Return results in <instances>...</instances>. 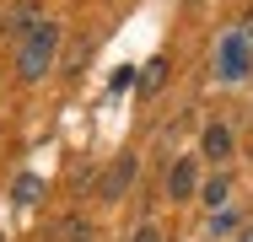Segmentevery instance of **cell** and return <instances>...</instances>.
<instances>
[{"label": "cell", "instance_id": "obj_12", "mask_svg": "<svg viewBox=\"0 0 253 242\" xmlns=\"http://www.w3.org/2000/svg\"><path fill=\"white\" fill-rule=\"evenodd\" d=\"M129 242H162V232H156V226H140V232H135Z\"/></svg>", "mask_w": 253, "mask_h": 242}, {"label": "cell", "instance_id": "obj_7", "mask_svg": "<svg viewBox=\"0 0 253 242\" xmlns=\"http://www.w3.org/2000/svg\"><path fill=\"white\" fill-rule=\"evenodd\" d=\"M38 194H43V178H38V172H22V178L11 183V199H16V204H38Z\"/></svg>", "mask_w": 253, "mask_h": 242}, {"label": "cell", "instance_id": "obj_2", "mask_svg": "<svg viewBox=\"0 0 253 242\" xmlns=\"http://www.w3.org/2000/svg\"><path fill=\"white\" fill-rule=\"evenodd\" d=\"M248 38H226L221 43V81H243L248 76Z\"/></svg>", "mask_w": 253, "mask_h": 242}, {"label": "cell", "instance_id": "obj_8", "mask_svg": "<svg viewBox=\"0 0 253 242\" xmlns=\"http://www.w3.org/2000/svg\"><path fill=\"white\" fill-rule=\"evenodd\" d=\"M86 54H92V48H86V38H76V43L65 48V59H59V70H65V76H70V81H76V76H81V70H86Z\"/></svg>", "mask_w": 253, "mask_h": 242}, {"label": "cell", "instance_id": "obj_1", "mask_svg": "<svg viewBox=\"0 0 253 242\" xmlns=\"http://www.w3.org/2000/svg\"><path fill=\"white\" fill-rule=\"evenodd\" d=\"M54 48H59V27H54V22H38V27L16 43L22 81H43V70H54Z\"/></svg>", "mask_w": 253, "mask_h": 242}, {"label": "cell", "instance_id": "obj_3", "mask_svg": "<svg viewBox=\"0 0 253 242\" xmlns=\"http://www.w3.org/2000/svg\"><path fill=\"white\" fill-rule=\"evenodd\" d=\"M38 22H43V16H38V5H33V0H22V5H16V11H11V16H5V22H0V33H5V38H16V43H22V38H27V33H33V27H38Z\"/></svg>", "mask_w": 253, "mask_h": 242}, {"label": "cell", "instance_id": "obj_5", "mask_svg": "<svg viewBox=\"0 0 253 242\" xmlns=\"http://www.w3.org/2000/svg\"><path fill=\"white\" fill-rule=\"evenodd\" d=\"M54 242H92V221L86 215H65L54 226Z\"/></svg>", "mask_w": 253, "mask_h": 242}, {"label": "cell", "instance_id": "obj_6", "mask_svg": "<svg viewBox=\"0 0 253 242\" xmlns=\"http://www.w3.org/2000/svg\"><path fill=\"white\" fill-rule=\"evenodd\" d=\"M129 178H135V161L124 156V161H119V167H113V172L102 178V199H119V194H124V183H129Z\"/></svg>", "mask_w": 253, "mask_h": 242}, {"label": "cell", "instance_id": "obj_9", "mask_svg": "<svg viewBox=\"0 0 253 242\" xmlns=\"http://www.w3.org/2000/svg\"><path fill=\"white\" fill-rule=\"evenodd\" d=\"M200 151H205V156H215V161H221V156L232 151V135H226L221 124H210V129H205V140H200Z\"/></svg>", "mask_w": 253, "mask_h": 242}, {"label": "cell", "instance_id": "obj_10", "mask_svg": "<svg viewBox=\"0 0 253 242\" xmlns=\"http://www.w3.org/2000/svg\"><path fill=\"white\" fill-rule=\"evenodd\" d=\"M162 76H167V65H162V59H151V65L140 70V86H146V92H156V86H162Z\"/></svg>", "mask_w": 253, "mask_h": 242}, {"label": "cell", "instance_id": "obj_13", "mask_svg": "<svg viewBox=\"0 0 253 242\" xmlns=\"http://www.w3.org/2000/svg\"><path fill=\"white\" fill-rule=\"evenodd\" d=\"M243 38H248V43H253V11H248V16H243Z\"/></svg>", "mask_w": 253, "mask_h": 242}, {"label": "cell", "instance_id": "obj_11", "mask_svg": "<svg viewBox=\"0 0 253 242\" xmlns=\"http://www.w3.org/2000/svg\"><path fill=\"white\" fill-rule=\"evenodd\" d=\"M205 204H226V178H215V183H205Z\"/></svg>", "mask_w": 253, "mask_h": 242}, {"label": "cell", "instance_id": "obj_4", "mask_svg": "<svg viewBox=\"0 0 253 242\" xmlns=\"http://www.w3.org/2000/svg\"><path fill=\"white\" fill-rule=\"evenodd\" d=\"M167 194H172V199H189V194H194V161H189V156L172 161V172H167Z\"/></svg>", "mask_w": 253, "mask_h": 242}]
</instances>
